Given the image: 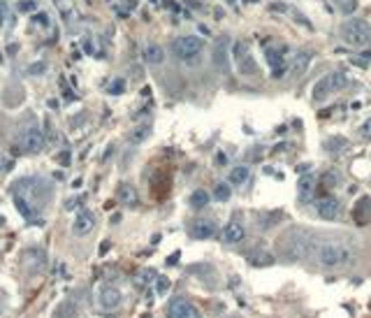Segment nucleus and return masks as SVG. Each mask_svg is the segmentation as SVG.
<instances>
[{
	"label": "nucleus",
	"mask_w": 371,
	"mask_h": 318,
	"mask_svg": "<svg viewBox=\"0 0 371 318\" xmlns=\"http://www.w3.org/2000/svg\"><path fill=\"white\" fill-rule=\"evenodd\" d=\"M316 260L320 267L334 269V267H346L353 260V249L341 244V241H325L318 246Z\"/></svg>",
	"instance_id": "f257e3e1"
},
{
	"label": "nucleus",
	"mask_w": 371,
	"mask_h": 318,
	"mask_svg": "<svg viewBox=\"0 0 371 318\" xmlns=\"http://www.w3.org/2000/svg\"><path fill=\"white\" fill-rule=\"evenodd\" d=\"M341 38L350 47H366L371 42V28L362 19H350L341 26Z\"/></svg>",
	"instance_id": "f03ea898"
},
{
	"label": "nucleus",
	"mask_w": 371,
	"mask_h": 318,
	"mask_svg": "<svg viewBox=\"0 0 371 318\" xmlns=\"http://www.w3.org/2000/svg\"><path fill=\"white\" fill-rule=\"evenodd\" d=\"M202 51V40L197 38V35H183V38H176L172 42V54L176 58H181L183 63H191L200 56Z\"/></svg>",
	"instance_id": "7ed1b4c3"
},
{
	"label": "nucleus",
	"mask_w": 371,
	"mask_h": 318,
	"mask_svg": "<svg viewBox=\"0 0 371 318\" xmlns=\"http://www.w3.org/2000/svg\"><path fill=\"white\" fill-rule=\"evenodd\" d=\"M17 144L23 154H38L40 149L44 147V135L40 130V126H35V123L23 126L17 135Z\"/></svg>",
	"instance_id": "20e7f679"
},
{
	"label": "nucleus",
	"mask_w": 371,
	"mask_h": 318,
	"mask_svg": "<svg viewBox=\"0 0 371 318\" xmlns=\"http://www.w3.org/2000/svg\"><path fill=\"white\" fill-rule=\"evenodd\" d=\"M346 86H348V77H346L344 72H332V75H327L325 79H320V82L316 84V88H313V98L325 100L329 93L341 91V88H346Z\"/></svg>",
	"instance_id": "39448f33"
},
{
	"label": "nucleus",
	"mask_w": 371,
	"mask_h": 318,
	"mask_svg": "<svg viewBox=\"0 0 371 318\" xmlns=\"http://www.w3.org/2000/svg\"><path fill=\"white\" fill-rule=\"evenodd\" d=\"M232 58L237 60V67H239L241 75H253V72L257 70V65L253 63V56L251 51H248V47H246L244 42H237L235 44V51H232Z\"/></svg>",
	"instance_id": "423d86ee"
},
{
	"label": "nucleus",
	"mask_w": 371,
	"mask_h": 318,
	"mask_svg": "<svg viewBox=\"0 0 371 318\" xmlns=\"http://www.w3.org/2000/svg\"><path fill=\"white\" fill-rule=\"evenodd\" d=\"M121 300H123V295H121V291L116 286H102L98 293V304L102 311H114V309H119Z\"/></svg>",
	"instance_id": "0eeeda50"
},
{
	"label": "nucleus",
	"mask_w": 371,
	"mask_h": 318,
	"mask_svg": "<svg viewBox=\"0 0 371 318\" xmlns=\"http://www.w3.org/2000/svg\"><path fill=\"white\" fill-rule=\"evenodd\" d=\"M167 318H200L195 304L185 300H172L167 304Z\"/></svg>",
	"instance_id": "6e6552de"
},
{
	"label": "nucleus",
	"mask_w": 371,
	"mask_h": 318,
	"mask_svg": "<svg viewBox=\"0 0 371 318\" xmlns=\"http://www.w3.org/2000/svg\"><path fill=\"white\" fill-rule=\"evenodd\" d=\"M316 211H318V216H320V219H325V221H337L339 216H341V204H339L337 198H332V195H325V198L318 200Z\"/></svg>",
	"instance_id": "1a4fd4ad"
},
{
	"label": "nucleus",
	"mask_w": 371,
	"mask_h": 318,
	"mask_svg": "<svg viewBox=\"0 0 371 318\" xmlns=\"http://www.w3.org/2000/svg\"><path fill=\"white\" fill-rule=\"evenodd\" d=\"M228 35H220L211 47V63L216 70H225L228 67Z\"/></svg>",
	"instance_id": "9d476101"
},
{
	"label": "nucleus",
	"mask_w": 371,
	"mask_h": 318,
	"mask_svg": "<svg viewBox=\"0 0 371 318\" xmlns=\"http://www.w3.org/2000/svg\"><path fill=\"white\" fill-rule=\"evenodd\" d=\"M93 228H95V219H93L91 211H86V209H82L79 214L75 216V223H72V232H75L77 237H86L93 232Z\"/></svg>",
	"instance_id": "9b49d317"
},
{
	"label": "nucleus",
	"mask_w": 371,
	"mask_h": 318,
	"mask_svg": "<svg viewBox=\"0 0 371 318\" xmlns=\"http://www.w3.org/2000/svg\"><path fill=\"white\" fill-rule=\"evenodd\" d=\"M216 230H218L216 221H211V219H197L195 223L191 225V237H193V239H209V237L216 235Z\"/></svg>",
	"instance_id": "f8f14e48"
},
{
	"label": "nucleus",
	"mask_w": 371,
	"mask_h": 318,
	"mask_svg": "<svg viewBox=\"0 0 371 318\" xmlns=\"http://www.w3.org/2000/svg\"><path fill=\"white\" fill-rule=\"evenodd\" d=\"M244 237H246V230H244V225H241L239 221H230V223L225 225V230H223L225 244H239Z\"/></svg>",
	"instance_id": "ddd939ff"
},
{
	"label": "nucleus",
	"mask_w": 371,
	"mask_h": 318,
	"mask_svg": "<svg viewBox=\"0 0 371 318\" xmlns=\"http://www.w3.org/2000/svg\"><path fill=\"white\" fill-rule=\"evenodd\" d=\"M246 260H248L253 267H269V265H274V256L269 251H262V249L248 251L246 253Z\"/></svg>",
	"instance_id": "4468645a"
},
{
	"label": "nucleus",
	"mask_w": 371,
	"mask_h": 318,
	"mask_svg": "<svg viewBox=\"0 0 371 318\" xmlns=\"http://www.w3.org/2000/svg\"><path fill=\"white\" fill-rule=\"evenodd\" d=\"M353 216L360 225L369 223L371 221V198H360L357 200V204H355V209H353Z\"/></svg>",
	"instance_id": "2eb2a0df"
},
{
	"label": "nucleus",
	"mask_w": 371,
	"mask_h": 318,
	"mask_svg": "<svg viewBox=\"0 0 371 318\" xmlns=\"http://www.w3.org/2000/svg\"><path fill=\"white\" fill-rule=\"evenodd\" d=\"M297 191H300V200H311L313 191H316V179H313L311 174L306 176H300V184H297Z\"/></svg>",
	"instance_id": "dca6fc26"
},
{
	"label": "nucleus",
	"mask_w": 371,
	"mask_h": 318,
	"mask_svg": "<svg viewBox=\"0 0 371 318\" xmlns=\"http://www.w3.org/2000/svg\"><path fill=\"white\" fill-rule=\"evenodd\" d=\"M144 60L151 63V65H160L165 60V51L160 44H149L146 49H144Z\"/></svg>",
	"instance_id": "f3484780"
},
{
	"label": "nucleus",
	"mask_w": 371,
	"mask_h": 318,
	"mask_svg": "<svg viewBox=\"0 0 371 318\" xmlns=\"http://www.w3.org/2000/svg\"><path fill=\"white\" fill-rule=\"evenodd\" d=\"M309 60H311V54H297L295 60H292V70H290V77H302L306 72V67H309Z\"/></svg>",
	"instance_id": "a211bd4d"
},
{
	"label": "nucleus",
	"mask_w": 371,
	"mask_h": 318,
	"mask_svg": "<svg viewBox=\"0 0 371 318\" xmlns=\"http://www.w3.org/2000/svg\"><path fill=\"white\" fill-rule=\"evenodd\" d=\"M246 179H248V167H246V165H237V167H232L228 174V181L232 186H241V184H246Z\"/></svg>",
	"instance_id": "6ab92c4d"
},
{
	"label": "nucleus",
	"mask_w": 371,
	"mask_h": 318,
	"mask_svg": "<svg viewBox=\"0 0 371 318\" xmlns=\"http://www.w3.org/2000/svg\"><path fill=\"white\" fill-rule=\"evenodd\" d=\"M267 58H269V65H272L274 75H281V63H283V51L281 49H274V47H267Z\"/></svg>",
	"instance_id": "aec40b11"
},
{
	"label": "nucleus",
	"mask_w": 371,
	"mask_h": 318,
	"mask_svg": "<svg viewBox=\"0 0 371 318\" xmlns=\"http://www.w3.org/2000/svg\"><path fill=\"white\" fill-rule=\"evenodd\" d=\"M54 316L56 318H77V302H72V300L60 302Z\"/></svg>",
	"instance_id": "412c9836"
},
{
	"label": "nucleus",
	"mask_w": 371,
	"mask_h": 318,
	"mask_svg": "<svg viewBox=\"0 0 371 318\" xmlns=\"http://www.w3.org/2000/svg\"><path fill=\"white\" fill-rule=\"evenodd\" d=\"M119 200L123 204H137V191L132 186H128V184H123L119 188Z\"/></svg>",
	"instance_id": "4be33fe9"
},
{
	"label": "nucleus",
	"mask_w": 371,
	"mask_h": 318,
	"mask_svg": "<svg viewBox=\"0 0 371 318\" xmlns=\"http://www.w3.org/2000/svg\"><path fill=\"white\" fill-rule=\"evenodd\" d=\"M149 132H151V126H149V123H146V126H139V128H135V130H132L130 135H128V139H130L132 144H142L144 139L149 137Z\"/></svg>",
	"instance_id": "5701e85b"
},
{
	"label": "nucleus",
	"mask_w": 371,
	"mask_h": 318,
	"mask_svg": "<svg viewBox=\"0 0 371 318\" xmlns=\"http://www.w3.org/2000/svg\"><path fill=\"white\" fill-rule=\"evenodd\" d=\"M207 204H209V193L207 191H195L191 195V207L202 209V207H207Z\"/></svg>",
	"instance_id": "b1692460"
},
{
	"label": "nucleus",
	"mask_w": 371,
	"mask_h": 318,
	"mask_svg": "<svg viewBox=\"0 0 371 318\" xmlns=\"http://www.w3.org/2000/svg\"><path fill=\"white\" fill-rule=\"evenodd\" d=\"M230 195H232V191H230L228 184H216V188H213V198L218 200V202L230 200Z\"/></svg>",
	"instance_id": "393cba45"
},
{
	"label": "nucleus",
	"mask_w": 371,
	"mask_h": 318,
	"mask_svg": "<svg viewBox=\"0 0 371 318\" xmlns=\"http://www.w3.org/2000/svg\"><path fill=\"white\" fill-rule=\"evenodd\" d=\"M278 219H281V214H267V216L260 214V216H257V221L262 223V228H269V225H274Z\"/></svg>",
	"instance_id": "a878e982"
},
{
	"label": "nucleus",
	"mask_w": 371,
	"mask_h": 318,
	"mask_svg": "<svg viewBox=\"0 0 371 318\" xmlns=\"http://www.w3.org/2000/svg\"><path fill=\"white\" fill-rule=\"evenodd\" d=\"M346 147H348V142H346V139H339V137L327 139V142H325V149H327V151H334V149H346Z\"/></svg>",
	"instance_id": "bb28decb"
},
{
	"label": "nucleus",
	"mask_w": 371,
	"mask_h": 318,
	"mask_svg": "<svg viewBox=\"0 0 371 318\" xmlns=\"http://www.w3.org/2000/svg\"><path fill=\"white\" fill-rule=\"evenodd\" d=\"M17 7H19V12H33L38 5H35L33 0H21V3H19Z\"/></svg>",
	"instance_id": "cd10ccee"
},
{
	"label": "nucleus",
	"mask_w": 371,
	"mask_h": 318,
	"mask_svg": "<svg viewBox=\"0 0 371 318\" xmlns=\"http://www.w3.org/2000/svg\"><path fill=\"white\" fill-rule=\"evenodd\" d=\"M360 130H362V135H364L366 139H371V119H366L364 123H362V128H360Z\"/></svg>",
	"instance_id": "c85d7f7f"
},
{
	"label": "nucleus",
	"mask_w": 371,
	"mask_h": 318,
	"mask_svg": "<svg viewBox=\"0 0 371 318\" xmlns=\"http://www.w3.org/2000/svg\"><path fill=\"white\" fill-rule=\"evenodd\" d=\"M33 23H40V26H47V23H49V17H47V14H35V17H33Z\"/></svg>",
	"instance_id": "c756f323"
},
{
	"label": "nucleus",
	"mask_w": 371,
	"mask_h": 318,
	"mask_svg": "<svg viewBox=\"0 0 371 318\" xmlns=\"http://www.w3.org/2000/svg\"><path fill=\"white\" fill-rule=\"evenodd\" d=\"M167 286H169L167 279H158V293H165L167 291Z\"/></svg>",
	"instance_id": "7c9ffc66"
},
{
	"label": "nucleus",
	"mask_w": 371,
	"mask_h": 318,
	"mask_svg": "<svg viewBox=\"0 0 371 318\" xmlns=\"http://www.w3.org/2000/svg\"><path fill=\"white\" fill-rule=\"evenodd\" d=\"M10 165H12L10 160H5V158H3V154H0V172H3V170H7Z\"/></svg>",
	"instance_id": "2f4dec72"
},
{
	"label": "nucleus",
	"mask_w": 371,
	"mask_h": 318,
	"mask_svg": "<svg viewBox=\"0 0 371 318\" xmlns=\"http://www.w3.org/2000/svg\"><path fill=\"white\" fill-rule=\"evenodd\" d=\"M109 251V241H102V249H100V253H107Z\"/></svg>",
	"instance_id": "473e14b6"
},
{
	"label": "nucleus",
	"mask_w": 371,
	"mask_h": 318,
	"mask_svg": "<svg viewBox=\"0 0 371 318\" xmlns=\"http://www.w3.org/2000/svg\"><path fill=\"white\" fill-rule=\"evenodd\" d=\"M0 23H3V7H0Z\"/></svg>",
	"instance_id": "72a5a7b5"
},
{
	"label": "nucleus",
	"mask_w": 371,
	"mask_h": 318,
	"mask_svg": "<svg viewBox=\"0 0 371 318\" xmlns=\"http://www.w3.org/2000/svg\"><path fill=\"white\" fill-rule=\"evenodd\" d=\"M230 318H237V316H230Z\"/></svg>",
	"instance_id": "f704fd0d"
},
{
	"label": "nucleus",
	"mask_w": 371,
	"mask_h": 318,
	"mask_svg": "<svg viewBox=\"0 0 371 318\" xmlns=\"http://www.w3.org/2000/svg\"><path fill=\"white\" fill-rule=\"evenodd\" d=\"M0 313H3V309H0Z\"/></svg>",
	"instance_id": "c9c22d12"
}]
</instances>
